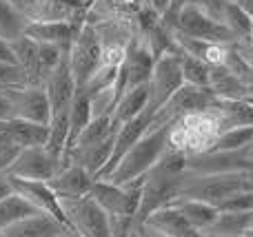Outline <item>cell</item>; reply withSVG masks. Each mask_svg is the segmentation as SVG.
Returning <instances> with one entry per match:
<instances>
[{"label": "cell", "instance_id": "cell-3", "mask_svg": "<svg viewBox=\"0 0 253 237\" xmlns=\"http://www.w3.org/2000/svg\"><path fill=\"white\" fill-rule=\"evenodd\" d=\"M251 173H229V175H198V173H184L180 182L178 198L198 200V202L211 204L220 208L229 198L245 191H253Z\"/></svg>", "mask_w": 253, "mask_h": 237}, {"label": "cell", "instance_id": "cell-26", "mask_svg": "<svg viewBox=\"0 0 253 237\" xmlns=\"http://www.w3.org/2000/svg\"><path fill=\"white\" fill-rule=\"evenodd\" d=\"M253 226V211L247 213H220L218 220L207 229L202 237H242Z\"/></svg>", "mask_w": 253, "mask_h": 237}, {"label": "cell", "instance_id": "cell-15", "mask_svg": "<svg viewBox=\"0 0 253 237\" xmlns=\"http://www.w3.org/2000/svg\"><path fill=\"white\" fill-rule=\"evenodd\" d=\"M149 124H151V113H149V111H144L142 115H138L135 120H131V122L123 124V127H120L118 131H116L114 153H111L109 164H107V169L100 173V177H98V180H109L111 173H114L116 169H118V164L123 162L125 155L129 153V151L133 149V146L138 144V142L142 140L144 135H147Z\"/></svg>", "mask_w": 253, "mask_h": 237}, {"label": "cell", "instance_id": "cell-1", "mask_svg": "<svg viewBox=\"0 0 253 237\" xmlns=\"http://www.w3.org/2000/svg\"><path fill=\"white\" fill-rule=\"evenodd\" d=\"M184 173H187V155L180 153V151L167 149L160 162L144 175L135 226L144 224L149 220V215H153L158 208H165L178 200L180 182H182Z\"/></svg>", "mask_w": 253, "mask_h": 237}, {"label": "cell", "instance_id": "cell-36", "mask_svg": "<svg viewBox=\"0 0 253 237\" xmlns=\"http://www.w3.org/2000/svg\"><path fill=\"white\" fill-rule=\"evenodd\" d=\"M29 87L27 75L13 62H0V91H13V89Z\"/></svg>", "mask_w": 253, "mask_h": 237}, {"label": "cell", "instance_id": "cell-40", "mask_svg": "<svg viewBox=\"0 0 253 237\" xmlns=\"http://www.w3.org/2000/svg\"><path fill=\"white\" fill-rule=\"evenodd\" d=\"M0 62H13L16 65V56L11 51V42L7 40H0Z\"/></svg>", "mask_w": 253, "mask_h": 237}, {"label": "cell", "instance_id": "cell-18", "mask_svg": "<svg viewBox=\"0 0 253 237\" xmlns=\"http://www.w3.org/2000/svg\"><path fill=\"white\" fill-rule=\"evenodd\" d=\"M76 27L69 20H34L27 25L25 35L38 44H56L69 49L76 38Z\"/></svg>", "mask_w": 253, "mask_h": 237}, {"label": "cell", "instance_id": "cell-47", "mask_svg": "<svg viewBox=\"0 0 253 237\" xmlns=\"http://www.w3.org/2000/svg\"><path fill=\"white\" fill-rule=\"evenodd\" d=\"M249 44L253 47V29H251V38H249Z\"/></svg>", "mask_w": 253, "mask_h": 237}, {"label": "cell", "instance_id": "cell-50", "mask_svg": "<svg viewBox=\"0 0 253 237\" xmlns=\"http://www.w3.org/2000/svg\"><path fill=\"white\" fill-rule=\"evenodd\" d=\"M231 2H236V0H231Z\"/></svg>", "mask_w": 253, "mask_h": 237}, {"label": "cell", "instance_id": "cell-29", "mask_svg": "<svg viewBox=\"0 0 253 237\" xmlns=\"http://www.w3.org/2000/svg\"><path fill=\"white\" fill-rule=\"evenodd\" d=\"M27 25H29V20L18 11L11 0H0V40L13 42V40L22 38Z\"/></svg>", "mask_w": 253, "mask_h": 237}, {"label": "cell", "instance_id": "cell-20", "mask_svg": "<svg viewBox=\"0 0 253 237\" xmlns=\"http://www.w3.org/2000/svg\"><path fill=\"white\" fill-rule=\"evenodd\" d=\"M2 233L7 237H65L67 233H74V231L65 229V226L53 220L51 215L36 213V215L25 217V220H20L18 224L9 226Z\"/></svg>", "mask_w": 253, "mask_h": 237}, {"label": "cell", "instance_id": "cell-21", "mask_svg": "<svg viewBox=\"0 0 253 237\" xmlns=\"http://www.w3.org/2000/svg\"><path fill=\"white\" fill-rule=\"evenodd\" d=\"M149 106V84H142V87L129 89L126 93H123L116 104L114 113H111V120H114V127L118 131L123 124L135 120L138 115H142Z\"/></svg>", "mask_w": 253, "mask_h": 237}, {"label": "cell", "instance_id": "cell-22", "mask_svg": "<svg viewBox=\"0 0 253 237\" xmlns=\"http://www.w3.org/2000/svg\"><path fill=\"white\" fill-rule=\"evenodd\" d=\"M11 51L16 56V65L27 75L29 87H42V75H40V56H38V42L31 38L22 35V38L13 40Z\"/></svg>", "mask_w": 253, "mask_h": 237}, {"label": "cell", "instance_id": "cell-32", "mask_svg": "<svg viewBox=\"0 0 253 237\" xmlns=\"http://www.w3.org/2000/svg\"><path fill=\"white\" fill-rule=\"evenodd\" d=\"M178 56H180V67H182L184 84H191V87H198V89H209L211 87V67L207 62L198 60V58L189 56V53L180 51V49H178Z\"/></svg>", "mask_w": 253, "mask_h": 237}, {"label": "cell", "instance_id": "cell-41", "mask_svg": "<svg viewBox=\"0 0 253 237\" xmlns=\"http://www.w3.org/2000/svg\"><path fill=\"white\" fill-rule=\"evenodd\" d=\"M13 193V186H11V180H9L7 173L0 171V200H4L7 195Z\"/></svg>", "mask_w": 253, "mask_h": 237}, {"label": "cell", "instance_id": "cell-6", "mask_svg": "<svg viewBox=\"0 0 253 237\" xmlns=\"http://www.w3.org/2000/svg\"><path fill=\"white\" fill-rule=\"evenodd\" d=\"M142 184L144 177L123 186L107 180H96L91 189V198L100 204V208L109 217H133L135 220L140 208V198H142Z\"/></svg>", "mask_w": 253, "mask_h": 237}, {"label": "cell", "instance_id": "cell-12", "mask_svg": "<svg viewBox=\"0 0 253 237\" xmlns=\"http://www.w3.org/2000/svg\"><path fill=\"white\" fill-rule=\"evenodd\" d=\"M62 169L58 160H53L47 153L44 146L36 149H22L16 162L7 169V175L18 177V180H31V182H49L56 177V173Z\"/></svg>", "mask_w": 253, "mask_h": 237}, {"label": "cell", "instance_id": "cell-31", "mask_svg": "<svg viewBox=\"0 0 253 237\" xmlns=\"http://www.w3.org/2000/svg\"><path fill=\"white\" fill-rule=\"evenodd\" d=\"M220 22H222V25L231 31L233 38H236L238 42H249L251 29H253V20L247 16L245 11H242L240 7H238L236 2H231V0H229V2L224 4Z\"/></svg>", "mask_w": 253, "mask_h": 237}, {"label": "cell", "instance_id": "cell-38", "mask_svg": "<svg viewBox=\"0 0 253 237\" xmlns=\"http://www.w3.org/2000/svg\"><path fill=\"white\" fill-rule=\"evenodd\" d=\"M191 2H196L202 11L209 13L213 20L220 22V18H222V9H224V4H227L229 0H191Z\"/></svg>", "mask_w": 253, "mask_h": 237}, {"label": "cell", "instance_id": "cell-11", "mask_svg": "<svg viewBox=\"0 0 253 237\" xmlns=\"http://www.w3.org/2000/svg\"><path fill=\"white\" fill-rule=\"evenodd\" d=\"M187 171L198 175H229V173H253V162L247 151H207L187 155Z\"/></svg>", "mask_w": 253, "mask_h": 237}, {"label": "cell", "instance_id": "cell-5", "mask_svg": "<svg viewBox=\"0 0 253 237\" xmlns=\"http://www.w3.org/2000/svg\"><path fill=\"white\" fill-rule=\"evenodd\" d=\"M173 42V40H171ZM184 87V75L182 67H180L178 49H167L165 53L156 58L153 62V71L149 78V106L147 111L151 118Z\"/></svg>", "mask_w": 253, "mask_h": 237}, {"label": "cell", "instance_id": "cell-7", "mask_svg": "<svg viewBox=\"0 0 253 237\" xmlns=\"http://www.w3.org/2000/svg\"><path fill=\"white\" fill-rule=\"evenodd\" d=\"M69 67L78 89H84L89 80L102 67V40L93 31V27L84 25L78 29L74 42L69 47Z\"/></svg>", "mask_w": 253, "mask_h": 237}, {"label": "cell", "instance_id": "cell-2", "mask_svg": "<svg viewBox=\"0 0 253 237\" xmlns=\"http://www.w3.org/2000/svg\"><path fill=\"white\" fill-rule=\"evenodd\" d=\"M222 131V122H220L215 109L211 106L207 111L184 115L169 129V149L180 151L184 155L207 153Z\"/></svg>", "mask_w": 253, "mask_h": 237}, {"label": "cell", "instance_id": "cell-30", "mask_svg": "<svg viewBox=\"0 0 253 237\" xmlns=\"http://www.w3.org/2000/svg\"><path fill=\"white\" fill-rule=\"evenodd\" d=\"M93 120V109H91V98H89L87 91L78 89L76 91V98L69 106V124H71V140H69V149L78 135L89 127V122Z\"/></svg>", "mask_w": 253, "mask_h": 237}, {"label": "cell", "instance_id": "cell-16", "mask_svg": "<svg viewBox=\"0 0 253 237\" xmlns=\"http://www.w3.org/2000/svg\"><path fill=\"white\" fill-rule=\"evenodd\" d=\"M42 87H44V91H47L53 115L62 113V111H69L71 102H74V98H76V91H78V84H76L71 67H69V53H67V58L58 65V69L44 80Z\"/></svg>", "mask_w": 253, "mask_h": 237}, {"label": "cell", "instance_id": "cell-37", "mask_svg": "<svg viewBox=\"0 0 253 237\" xmlns=\"http://www.w3.org/2000/svg\"><path fill=\"white\" fill-rule=\"evenodd\" d=\"M220 213H247L253 211V191H245V193H238L233 198H229L222 206L218 208Z\"/></svg>", "mask_w": 253, "mask_h": 237}, {"label": "cell", "instance_id": "cell-28", "mask_svg": "<svg viewBox=\"0 0 253 237\" xmlns=\"http://www.w3.org/2000/svg\"><path fill=\"white\" fill-rule=\"evenodd\" d=\"M36 213H40V211H36V208L31 206L20 193L13 191L11 195H7L4 200H0V233L7 231L9 226L18 224V222L25 220V217L36 215Z\"/></svg>", "mask_w": 253, "mask_h": 237}, {"label": "cell", "instance_id": "cell-24", "mask_svg": "<svg viewBox=\"0 0 253 237\" xmlns=\"http://www.w3.org/2000/svg\"><path fill=\"white\" fill-rule=\"evenodd\" d=\"M7 129L20 149L47 146L49 124H38V122H29V120H22V118H11V120H7Z\"/></svg>", "mask_w": 253, "mask_h": 237}, {"label": "cell", "instance_id": "cell-8", "mask_svg": "<svg viewBox=\"0 0 253 237\" xmlns=\"http://www.w3.org/2000/svg\"><path fill=\"white\" fill-rule=\"evenodd\" d=\"M218 98L213 96L211 89H198L191 84H184L160 111L151 118L149 129H162V127H173L178 120H182L184 115L198 113V111H207L215 104Z\"/></svg>", "mask_w": 253, "mask_h": 237}, {"label": "cell", "instance_id": "cell-23", "mask_svg": "<svg viewBox=\"0 0 253 237\" xmlns=\"http://www.w3.org/2000/svg\"><path fill=\"white\" fill-rule=\"evenodd\" d=\"M211 91L218 100H245L251 96V89L238 78L227 67H213L211 69Z\"/></svg>", "mask_w": 253, "mask_h": 237}, {"label": "cell", "instance_id": "cell-9", "mask_svg": "<svg viewBox=\"0 0 253 237\" xmlns=\"http://www.w3.org/2000/svg\"><path fill=\"white\" fill-rule=\"evenodd\" d=\"M171 31H178V34H184L196 40H209V42H220V44H238V40L233 38V34L222 22L213 20L209 13H205L191 0H187L184 7L180 9L178 20H175Z\"/></svg>", "mask_w": 253, "mask_h": 237}, {"label": "cell", "instance_id": "cell-13", "mask_svg": "<svg viewBox=\"0 0 253 237\" xmlns=\"http://www.w3.org/2000/svg\"><path fill=\"white\" fill-rule=\"evenodd\" d=\"M9 180H11V186L16 193H20L22 198L27 200V202L31 204V206L36 208V211L44 213V215H51L56 222H60L65 229L74 231L69 224V217H67L65 208H62V202L60 198H58L56 193L51 191V186L47 184V182H31V180H18V177H11L9 175Z\"/></svg>", "mask_w": 253, "mask_h": 237}, {"label": "cell", "instance_id": "cell-17", "mask_svg": "<svg viewBox=\"0 0 253 237\" xmlns=\"http://www.w3.org/2000/svg\"><path fill=\"white\" fill-rule=\"evenodd\" d=\"M93 182L96 180L83 167H78V164H65L56 173V177L49 180L47 184L51 186V191L60 200H78V198L91 195Z\"/></svg>", "mask_w": 253, "mask_h": 237}, {"label": "cell", "instance_id": "cell-34", "mask_svg": "<svg viewBox=\"0 0 253 237\" xmlns=\"http://www.w3.org/2000/svg\"><path fill=\"white\" fill-rule=\"evenodd\" d=\"M251 142H253V127L227 129V131L220 133V137L209 151H242Z\"/></svg>", "mask_w": 253, "mask_h": 237}, {"label": "cell", "instance_id": "cell-25", "mask_svg": "<svg viewBox=\"0 0 253 237\" xmlns=\"http://www.w3.org/2000/svg\"><path fill=\"white\" fill-rule=\"evenodd\" d=\"M222 129L253 127V104L249 100H215L213 104Z\"/></svg>", "mask_w": 253, "mask_h": 237}, {"label": "cell", "instance_id": "cell-46", "mask_svg": "<svg viewBox=\"0 0 253 237\" xmlns=\"http://www.w3.org/2000/svg\"><path fill=\"white\" fill-rule=\"evenodd\" d=\"M242 237H253V226H251V229H249V231H247V233H245V235H242Z\"/></svg>", "mask_w": 253, "mask_h": 237}, {"label": "cell", "instance_id": "cell-45", "mask_svg": "<svg viewBox=\"0 0 253 237\" xmlns=\"http://www.w3.org/2000/svg\"><path fill=\"white\" fill-rule=\"evenodd\" d=\"M245 151H247V155H249V160H251V162H253V142H251V144H249V146H247V149H245Z\"/></svg>", "mask_w": 253, "mask_h": 237}, {"label": "cell", "instance_id": "cell-4", "mask_svg": "<svg viewBox=\"0 0 253 237\" xmlns=\"http://www.w3.org/2000/svg\"><path fill=\"white\" fill-rule=\"evenodd\" d=\"M169 129L171 127L149 129L147 135L125 155L123 162L118 164V169L111 173V177L107 182H114V184L123 186L147 175L160 162V158L167 153V149H169Z\"/></svg>", "mask_w": 253, "mask_h": 237}, {"label": "cell", "instance_id": "cell-43", "mask_svg": "<svg viewBox=\"0 0 253 237\" xmlns=\"http://www.w3.org/2000/svg\"><path fill=\"white\" fill-rule=\"evenodd\" d=\"M135 231H138V235L140 237H167V235H160V233H156L153 229H149V226H135Z\"/></svg>", "mask_w": 253, "mask_h": 237}, {"label": "cell", "instance_id": "cell-44", "mask_svg": "<svg viewBox=\"0 0 253 237\" xmlns=\"http://www.w3.org/2000/svg\"><path fill=\"white\" fill-rule=\"evenodd\" d=\"M236 4L253 20V0H236Z\"/></svg>", "mask_w": 253, "mask_h": 237}, {"label": "cell", "instance_id": "cell-42", "mask_svg": "<svg viewBox=\"0 0 253 237\" xmlns=\"http://www.w3.org/2000/svg\"><path fill=\"white\" fill-rule=\"evenodd\" d=\"M171 2H173V0H149V4H151L153 13H158V16H162V13H165L167 9L171 7Z\"/></svg>", "mask_w": 253, "mask_h": 237}, {"label": "cell", "instance_id": "cell-35", "mask_svg": "<svg viewBox=\"0 0 253 237\" xmlns=\"http://www.w3.org/2000/svg\"><path fill=\"white\" fill-rule=\"evenodd\" d=\"M20 151L22 149L16 144V140L11 137V133L7 129V120H0V171L7 173V169L16 162Z\"/></svg>", "mask_w": 253, "mask_h": 237}, {"label": "cell", "instance_id": "cell-39", "mask_svg": "<svg viewBox=\"0 0 253 237\" xmlns=\"http://www.w3.org/2000/svg\"><path fill=\"white\" fill-rule=\"evenodd\" d=\"M13 118V106L9 102L7 93L0 91V120H11Z\"/></svg>", "mask_w": 253, "mask_h": 237}, {"label": "cell", "instance_id": "cell-33", "mask_svg": "<svg viewBox=\"0 0 253 237\" xmlns=\"http://www.w3.org/2000/svg\"><path fill=\"white\" fill-rule=\"evenodd\" d=\"M114 135H116V127H114V120H111V115L93 118L91 122H89V127L78 135V140L71 144V149H74V146L83 149V146L102 144V142H107L109 137H114Z\"/></svg>", "mask_w": 253, "mask_h": 237}, {"label": "cell", "instance_id": "cell-27", "mask_svg": "<svg viewBox=\"0 0 253 237\" xmlns=\"http://www.w3.org/2000/svg\"><path fill=\"white\" fill-rule=\"evenodd\" d=\"M173 204L180 208V213L187 217V222L200 235L205 233L207 229H211V224H213V222L218 220V215H220V211L215 206L205 204V202H198V200H182V198H178Z\"/></svg>", "mask_w": 253, "mask_h": 237}, {"label": "cell", "instance_id": "cell-14", "mask_svg": "<svg viewBox=\"0 0 253 237\" xmlns=\"http://www.w3.org/2000/svg\"><path fill=\"white\" fill-rule=\"evenodd\" d=\"M13 106V118H22L29 122L49 124L51 122V104L44 87H22L13 91H4Z\"/></svg>", "mask_w": 253, "mask_h": 237}, {"label": "cell", "instance_id": "cell-10", "mask_svg": "<svg viewBox=\"0 0 253 237\" xmlns=\"http://www.w3.org/2000/svg\"><path fill=\"white\" fill-rule=\"evenodd\" d=\"M69 224L80 237H114L111 233V217L100 208V204L87 195L78 200H60Z\"/></svg>", "mask_w": 253, "mask_h": 237}, {"label": "cell", "instance_id": "cell-49", "mask_svg": "<svg viewBox=\"0 0 253 237\" xmlns=\"http://www.w3.org/2000/svg\"><path fill=\"white\" fill-rule=\"evenodd\" d=\"M249 177H251V184H253V173H251V175H249Z\"/></svg>", "mask_w": 253, "mask_h": 237}, {"label": "cell", "instance_id": "cell-19", "mask_svg": "<svg viewBox=\"0 0 253 237\" xmlns=\"http://www.w3.org/2000/svg\"><path fill=\"white\" fill-rule=\"evenodd\" d=\"M142 226V224H140ZM144 226L153 229L156 233L167 235V237H202L187 222V217L180 213V208L175 204H169L165 208H158L153 215H149V220L144 222Z\"/></svg>", "mask_w": 253, "mask_h": 237}, {"label": "cell", "instance_id": "cell-48", "mask_svg": "<svg viewBox=\"0 0 253 237\" xmlns=\"http://www.w3.org/2000/svg\"><path fill=\"white\" fill-rule=\"evenodd\" d=\"M131 237H140V235H138V231H133V235H131Z\"/></svg>", "mask_w": 253, "mask_h": 237}]
</instances>
